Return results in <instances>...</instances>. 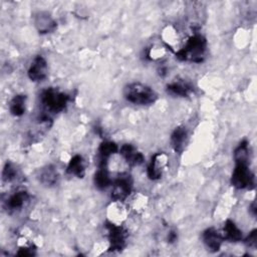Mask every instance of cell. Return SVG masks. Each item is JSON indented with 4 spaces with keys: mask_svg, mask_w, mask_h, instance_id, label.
Masks as SVG:
<instances>
[{
    "mask_svg": "<svg viewBox=\"0 0 257 257\" xmlns=\"http://www.w3.org/2000/svg\"><path fill=\"white\" fill-rule=\"evenodd\" d=\"M207 51V40L201 34L190 36L185 44L176 52V57L182 61L200 63L204 60Z\"/></svg>",
    "mask_w": 257,
    "mask_h": 257,
    "instance_id": "6da1fadb",
    "label": "cell"
},
{
    "mask_svg": "<svg viewBox=\"0 0 257 257\" xmlns=\"http://www.w3.org/2000/svg\"><path fill=\"white\" fill-rule=\"evenodd\" d=\"M124 98L137 105H149L153 104L157 98V92L149 85L142 82H132L123 88Z\"/></svg>",
    "mask_w": 257,
    "mask_h": 257,
    "instance_id": "7a4b0ae2",
    "label": "cell"
},
{
    "mask_svg": "<svg viewBox=\"0 0 257 257\" xmlns=\"http://www.w3.org/2000/svg\"><path fill=\"white\" fill-rule=\"evenodd\" d=\"M40 101L47 113H57L62 111L68 102V96L53 87L44 89L40 95Z\"/></svg>",
    "mask_w": 257,
    "mask_h": 257,
    "instance_id": "3957f363",
    "label": "cell"
},
{
    "mask_svg": "<svg viewBox=\"0 0 257 257\" xmlns=\"http://www.w3.org/2000/svg\"><path fill=\"white\" fill-rule=\"evenodd\" d=\"M231 184L237 189H246L254 186V175L248 163H236L231 176Z\"/></svg>",
    "mask_w": 257,
    "mask_h": 257,
    "instance_id": "277c9868",
    "label": "cell"
},
{
    "mask_svg": "<svg viewBox=\"0 0 257 257\" xmlns=\"http://www.w3.org/2000/svg\"><path fill=\"white\" fill-rule=\"evenodd\" d=\"M133 181L128 174L120 173L112 181L111 198L115 201H125L127 197L132 194Z\"/></svg>",
    "mask_w": 257,
    "mask_h": 257,
    "instance_id": "5b68a950",
    "label": "cell"
},
{
    "mask_svg": "<svg viewBox=\"0 0 257 257\" xmlns=\"http://www.w3.org/2000/svg\"><path fill=\"white\" fill-rule=\"evenodd\" d=\"M107 237H108V249L110 251H120L126 244V238L128 236L127 231L122 225H113L106 223Z\"/></svg>",
    "mask_w": 257,
    "mask_h": 257,
    "instance_id": "8992f818",
    "label": "cell"
},
{
    "mask_svg": "<svg viewBox=\"0 0 257 257\" xmlns=\"http://www.w3.org/2000/svg\"><path fill=\"white\" fill-rule=\"evenodd\" d=\"M169 166V157L166 153H157L152 157L148 166V177L151 180H159L163 177Z\"/></svg>",
    "mask_w": 257,
    "mask_h": 257,
    "instance_id": "52a82bcc",
    "label": "cell"
},
{
    "mask_svg": "<svg viewBox=\"0 0 257 257\" xmlns=\"http://www.w3.org/2000/svg\"><path fill=\"white\" fill-rule=\"evenodd\" d=\"M128 211L126 204L122 201L113 200L106 208L107 222L113 225H121L125 221Z\"/></svg>",
    "mask_w": 257,
    "mask_h": 257,
    "instance_id": "ba28073f",
    "label": "cell"
},
{
    "mask_svg": "<svg viewBox=\"0 0 257 257\" xmlns=\"http://www.w3.org/2000/svg\"><path fill=\"white\" fill-rule=\"evenodd\" d=\"M48 66L45 58L42 55H36L28 67V77L31 81L39 82L46 78Z\"/></svg>",
    "mask_w": 257,
    "mask_h": 257,
    "instance_id": "9c48e42d",
    "label": "cell"
},
{
    "mask_svg": "<svg viewBox=\"0 0 257 257\" xmlns=\"http://www.w3.org/2000/svg\"><path fill=\"white\" fill-rule=\"evenodd\" d=\"M34 25L37 31L41 34L53 32L56 28V22L50 13L46 11H39L34 15Z\"/></svg>",
    "mask_w": 257,
    "mask_h": 257,
    "instance_id": "30bf717a",
    "label": "cell"
},
{
    "mask_svg": "<svg viewBox=\"0 0 257 257\" xmlns=\"http://www.w3.org/2000/svg\"><path fill=\"white\" fill-rule=\"evenodd\" d=\"M119 154L125 163L131 167L140 166L144 163L145 158L141 152H139L134 146L125 144L119 149Z\"/></svg>",
    "mask_w": 257,
    "mask_h": 257,
    "instance_id": "8fae6325",
    "label": "cell"
},
{
    "mask_svg": "<svg viewBox=\"0 0 257 257\" xmlns=\"http://www.w3.org/2000/svg\"><path fill=\"white\" fill-rule=\"evenodd\" d=\"M202 239L205 246L211 252H217L220 250L222 241L224 240L222 234L215 228H208L202 234Z\"/></svg>",
    "mask_w": 257,
    "mask_h": 257,
    "instance_id": "7c38bea8",
    "label": "cell"
},
{
    "mask_svg": "<svg viewBox=\"0 0 257 257\" xmlns=\"http://www.w3.org/2000/svg\"><path fill=\"white\" fill-rule=\"evenodd\" d=\"M193 90H194L193 85L184 79L174 80L167 85L168 93L174 96L188 97L193 93Z\"/></svg>",
    "mask_w": 257,
    "mask_h": 257,
    "instance_id": "4fadbf2b",
    "label": "cell"
},
{
    "mask_svg": "<svg viewBox=\"0 0 257 257\" xmlns=\"http://www.w3.org/2000/svg\"><path fill=\"white\" fill-rule=\"evenodd\" d=\"M29 200V195L26 191L21 190L13 193L5 202V208L9 212H15L21 210L26 202Z\"/></svg>",
    "mask_w": 257,
    "mask_h": 257,
    "instance_id": "5bb4252c",
    "label": "cell"
},
{
    "mask_svg": "<svg viewBox=\"0 0 257 257\" xmlns=\"http://www.w3.org/2000/svg\"><path fill=\"white\" fill-rule=\"evenodd\" d=\"M162 39L166 46L176 52L180 49V34L174 25H167L162 31Z\"/></svg>",
    "mask_w": 257,
    "mask_h": 257,
    "instance_id": "9a60e30c",
    "label": "cell"
},
{
    "mask_svg": "<svg viewBox=\"0 0 257 257\" xmlns=\"http://www.w3.org/2000/svg\"><path fill=\"white\" fill-rule=\"evenodd\" d=\"M188 140V132L185 126L180 125L174 130L171 135V146L176 153H182L186 147Z\"/></svg>",
    "mask_w": 257,
    "mask_h": 257,
    "instance_id": "2e32d148",
    "label": "cell"
},
{
    "mask_svg": "<svg viewBox=\"0 0 257 257\" xmlns=\"http://www.w3.org/2000/svg\"><path fill=\"white\" fill-rule=\"evenodd\" d=\"M58 178H59L58 172L53 165H48L40 169L38 174L39 182L46 187H52L56 185L58 182Z\"/></svg>",
    "mask_w": 257,
    "mask_h": 257,
    "instance_id": "e0dca14e",
    "label": "cell"
},
{
    "mask_svg": "<svg viewBox=\"0 0 257 257\" xmlns=\"http://www.w3.org/2000/svg\"><path fill=\"white\" fill-rule=\"evenodd\" d=\"M112 183V180L109 175L108 171V163L107 164H100L98 165V169L94 174V185L99 190L106 189L110 184Z\"/></svg>",
    "mask_w": 257,
    "mask_h": 257,
    "instance_id": "ac0fdd59",
    "label": "cell"
},
{
    "mask_svg": "<svg viewBox=\"0 0 257 257\" xmlns=\"http://www.w3.org/2000/svg\"><path fill=\"white\" fill-rule=\"evenodd\" d=\"M126 200V206L128 210H132L138 214L144 212L148 206V197L142 193H132Z\"/></svg>",
    "mask_w": 257,
    "mask_h": 257,
    "instance_id": "d6986e66",
    "label": "cell"
},
{
    "mask_svg": "<svg viewBox=\"0 0 257 257\" xmlns=\"http://www.w3.org/2000/svg\"><path fill=\"white\" fill-rule=\"evenodd\" d=\"M66 172L70 176L83 178L85 175V163L83 158L80 155L73 156L67 165Z\"/></svg>",
    "mask_w": 257,
    "mask_h": 257,
    "instance_id": "ffe728a7",
    "label": "cell"
},
{
    "mask_svg": "<svg viewBox=\"0 0 257 257\" xmlns=\"http://www.w3.org/2000/svg\"><path fill=\"white\" fill-rule=\"evenodd\" d=\"M221 234L224 240H228L230 242H239L242 240V231L231 220H227L225 222Z\"/></svg>",
    "mask_w": 257,
    "mask_h": 257,
    "instance_id": "44dd1931",
    "label": "cell"
},
{
    "mask_svg": "<svg viewBox=\"0 0 257 257\" xmlns=\"http://www.w3.org/2000/svg\"><path fill=\"white\" fill-rule=\"evenodd\" d=\"M118 151L117 146L112 142H103L98 148V164L108 163L111 156L116 154Z\"/></svg>",
    "mask_w": 257,
    "mask_h": 257,
    "instance_id": "7402d4cb",
    "label": "cell"
},
{
    "mask_svg": "<svg viewBox=\"0 0 257 257\" xmlns=\"http://www.w3.org/2000/svg\"><path fill=\"white\" fill-rule=\"evenodd\" d=\"M9 110L14 116H21L26 110V96L23 94L15 95L9 103Z\"/></svg>",
    "mask_w": 257,
    "mask_h": 257,
    "instance_id": "603a6c76",
    "label": "cell"
},
{
    "mask_svg": "<svg viewBox=\"0 0 257 257\" xmlns=\"http://www.w3.org/2000/svg\"><path fill=\"white\" fill-rule=\"evenodd\" d=\"M250 149L249 144L246 140L242 141L234 151L235 163H248L249 164Z\"/></svg>",
    "mask_w": 257,
    "mask_h": 257,
    "instance_id": "cb8c5ba5",
    "label": "cell"
},
{
    "mask_svg": "<svg viewBox=\"0 0 257 257\" xmlns=\"http://www.w3.org/2000/svg\"><path fill=\"white\" fill-rule=\"evenodd\" d=\"M16 178H17V169L12 163L7 162L3 167L2 181L5 183H10L14 181Z\"/></svg>",
    "mask_w": 257,
    "mask_h": 257,
    "instance_id": "d4e9b609",
    "label": "cell"
},
{
    "mask_svg": "<svg viewBox=\"0 0 257 257\" xmlns=\"http://www.w3.org/2000/svg\"><path fill=\"white\" fill-rule=\"evenodd\" d=\"M166 55V48L161 45H153L149 48L147 56L151 60H160Z\"/></svg>",
    "mask_w": 257,
    "mask_h": 257,
    "instance_id": "484cf974",
    "label": "cell"
},
{
    "mask_svg": "<svg viewBox=\"0 0 257 257\" xmlns=\"http://www.w3.org/2000/svg\"><path fill=\"white\" fill-rule=\"evenodd\" d=\"M245 244L248 247L256 248V246H257V230L256 229H254L253 231H251L249 233V235L245 239Z\"/></svg>",
    "mask_w": 257,
    "mask_h": 257,
    "instance_id": "4316f807",
    "label": "cell"
},
{
    "mask_svg": "<svg viewBox=\"0 0 257 257\" xmlns=\"http://www.w3.org/2000/svg\"><path fill=\"white\" fill-rule=\"evenodd\" d=\"M177 240V233L175 231H171L168 234V242L170 243H174Z\"/></svg>",
    "mask_w": 257,
    "mask_h": 257,
    "instance_id": "83f0119b",
    "label": "cell"
},
{
    "mask_svg": "<svg viewBox=\"0 0 257 257\" xmlns=\"http://www.w3.org/2000/svg\"><path fill=\"white\" fill-rule=\"evenodd\" d=\"M250 212H251V214L253 215V216H255L256 215V203H255V201L251 204V206H250Z\"/></svg>",
    "mask_w": 257,
    "mask_h": 257,
    "instance_id": "f1b7e54d",
    "label": "cell"
}]
</instances>
